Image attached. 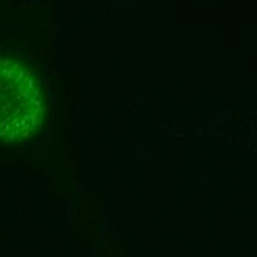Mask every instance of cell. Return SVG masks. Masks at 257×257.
<instances>
[{
	"mask_svg": "<svg viewBox=\"0 0 257 257\" xmlns=\"http://www.w3.org/2000/svg\"><path fill=\"white\" fill-rule=\"evenodd\" d=\"M46 118L48 98L40 77L23 59L0 55V144L33 139Z\"/></svg>",
	"mask_w": 257,
	"mask_h": 257,
	"instance_id": "6da1fadb",
	"label": "cell"
}]
</instances>
